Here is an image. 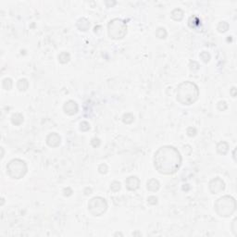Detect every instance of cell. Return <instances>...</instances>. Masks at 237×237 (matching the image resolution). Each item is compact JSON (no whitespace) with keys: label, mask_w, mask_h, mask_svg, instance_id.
Listing matches in <instances>:
<instances>
[{"label":"cell","mask_w":237,"mask_h":237,"mask_svg":"<svg viewBox=\"0 0 237 237\" xmlns=\"http://www.w3.org/2000/svg\"><path fill=\"white\" fill-rule=\"evenodd\" d=\"M154 164L159 173L171 175L179 170L182 164V156L175 147L165 146L155 153Z\"/></svg>","instance_id":"obj_1"},{"label":"cell","mask_w":237,"mask_h":237,"mask_svg":"<svg viewBox=\"0 0 237 237\" xmlns=\"http://www.w3.org/2000/svg\"><path fill=\"white\" fill-rule=\"evenodd\" d=\"M199 96L197 85L192 82L186 81L182 82L177 88V101L183 105L194 104Z\"/></svg>","instance_id":"obj_2"},{"label":"cell","mask_w":237,"mask_h":237,"mask_svg":"<svg viewBox=\"0 0 237 237\" xmlns=\"http://www.w3.org/2000/svg\"><path fill=\"white\" fill-rule=\"evenodd\" d=\"M214 207L219 216L228 218L234 213L236 202L232 196L224 195L217 199V201L214 204Z\"/></svg>","instance_id":"obj_3"},{"label":"cell","mask_w":237,"mask_h":237,"mask_svg":"<svg viewBox=\"0 0 237 237\" xmlns=\"http://www.w3.org/2000/svg\"><path fill=\"white\" fill-rule=\"evenodd\" d=\"M107 32L110 38L115 40L122 39L126 35L127 33L126 22L121 19H114L109 22L107 25Z\"/></svg>","instance_id":"obj_4"},{"label":"cell","mask_w":237,"mask_h":237,"mask_svg":"<svg viewBox=\"0 0 237 237\" xmlns=\"http://www.w3.org/2000/svg\"><path fill=\"white\" fill-rule=\"evenodd\" d=\"M27 172L26 163L19 159H15L10 161L7 165V173L12 179H22Z\"/></svg>","instance_id":"obj_5"},{"label":"cell","mask_w":237,"mask_h":237,"mask_svg":"<svg viewBox=\"0 0 237 237\" xmlns=\"http://www.w3.org/2000/svg\"><path fill=\"white\" fill-rule=\"evenodd\" d=\"M107 209V203L105 198L101 196H95L92 198L88 203V211L94 217L103 215Z\"/></svg>","instance_id":"obj_6"},{"label":"cell","mask_w":237,"mask_h":237,"mask_svg":"<svg viewBox=\"0 0 237 237\" xmlns=\"http://www.w3.org/2000/svg\"><path fill=\"white\" fill-rule=\"evenodd\" d=\"M224 188H225V183L219 177L213 179L209 183V190L212 194H219V193L222 192L224 190Z\"/></svg>","instance_id":"obj_7"},{"label":"cell","mask_w":237,"mask_h":237,"mask_svg":"<svg viewBox=\"0 0 237 237\" xmlns=\"http://www.w3.org/2000/svg\"><path fill=\"white\" fill-rule=\"evenodd\" d=\"M63 109H64V112L70 116H72L74 114H76L78 112V105L75 101L73 100H69L68 102H66L63 106Z\"/></svg>","instance_id":"obj_8"},{"label":"cell","mask_w":237,"mask_h":237,"mask_svg":"<svg viewBox=\"0 0 237 237\" xmlns=\"http://www.w3.org/2000/svg\"><path fill=\"white\" fill-rule=\"evenodd\" d=\"M125 184L128 190L130 191H135L139 188L140 185V180L136 176H130L126 179Z\"/></svg>","instance_id":"obj_9"},{"label":"cell","mask_w":237,"mask_h":237,"mask_svg":"<svg viewBox=\"0 0 237 237\" xmlns=\"http://www.w3.org/2000/svg\"><path fill=\"white\" fill-rule=\"evenodd\" d=\"M60 140H61V138L58 134L52 133L46 137V144L51 147H57L59 146Z\"/></svg>","instance_id":"obj_10"},{"label":"cell","mask_w":237,"mask_h":237,"mask_svg":"<svg viewBox=\"0 0 237 237\" xmlns=\"http://www.w3.org/2000/svg\"><path fill=\"white\" fill-rule=\"evenodd\" d=\"M159 181L156 179H150L147 183V187L150 192H157L159 189Z\"/></svg>","instance_id":"obj_11"},{"label":"cell","mask_w":237,"mask_h":237,"mask_svg":"<svg viewBox=\"0 0 237 237\" xmlns=\"http://www.w3.org/2000/svg\"><path fill=\"white\" fill-rule=\"evenodd\" d=\"M77 27L80 31L85 32L89 29L90 27V22L85 19V18H82L77 22Z\"/></svg>","instance_id":"obj_12"},{"label":"cell","mask_w":237,"mask_h":237,"mask_svg":"<svg viewBox=\"0 0 237 237\" xmlns=\"http://www.w3.org/2000/svg\"><path fill=\"white\" fill-rule=\"evenodd\" d=\"M229 150V146L226 142H220L218 144L217 146V151L218 153H219L220 155H225Z\"/></svg>","instance_id":"obj_13"},{"label":"cell","mask_w":237,"mask_h":237,"mask_svg":"<svg viewBox=\"0 0 237 237\" xmlns=\"http://www.w3.org/2000/svg\"><path fill=\"white\" fill-rule=\"evenodd\" d=\"M11 122L15 125H21L23 123V116L21 113H15L11 117Z\"/></svg>","instance_id":"obj_14"},{"label":"cell","mask_w":237,"mask_h":237,"mask_svg":"<svg viewBox=\"0 0 237 237\" xmlns=\"http://www.w3.org/2000/svg\"><path fill=\"white\" fill-rule=\"evenodd\" d=\"M183 11L181 9H175L174 10H172L171 12V18L174 21H181L183 18Z\"/></svg>","instance_id":"obj_15"},{"label":"cell","mask_w":237,"mask_h":237,"mask_svg":"<svg viewBox=\"0 0 237 237\" xmlns=\"http://www.w3.org/2000/svg\"><path fill=\"white\" fill-rule=\"evenodd\" d=\"M28 86H29V82H28L27 79H21V80H19V82L17 83V87L20 91L27 90Z\"/></svg>","instance_id":"obj_16"},{"label":"cell","mask_w":237,"mask_h":237,"mask_svg":"<svg viewBox=\"0 0 237 237\" xmlns=\"http://www.w3.org/2000/svg\"><path fill=\"white\" fill-rule=\"evenodd\" d=\"M70 59V56L68 52H61L58 55V61L62 64H65V63L69 62Z\"/></svg>","instance_id":"obj_17"},{"label":"cell","mask_w":237,"mask_h":237,"mask_svg":"<svg viewBox=\"0 0 237 237\" xmlns=\"http://www.w3.org/2000/svg\"><path fill=\"white\" fill-rule=\"evenodd\" d=\"M134 120H135V118H134V116H133L131 113H126V114H124L123 117V123H126V124L132 123L134 122Z\"/></svg>","instance_id":"obj_18"},{"label":"cell","mask_w":237,"mask_h":237,"mask_svg":"<svg viewBox=\"0 0 237 237\" xmlns=\"http://www.w3.org/2000/svg\"><path fill=\"white\" fill-rule=\"evenodd\" d=\"M217 29H218V31H219V33H225V32H227L228 29H229V24H228L226 22H221L219 23Z\"/></svg>","instance_id":"obj_19"},{"label":"cell","mask_w":237,"mask_h":237,"mask_svg":"<svg viewBox=\"0 0 237 237\" xmlns=\"http://www.w3.org/2000/svg\"><path fill=\"white\" fill-rule=\"evenodd\" d=\"M2 86L4 89L6 90H10L11 87H12V80L10 79V78H6L3 80V82H2Z\"/></svg>","instance_id":"obj_20"},{"label":"cell","mask_w":237,"mask_h":237,"mask_svg":"<svg viewBox=\"0 0 237 237\" xmlns=\"http://www.w3.org/2000/svg\"><path fill=\"white\" fill-rule=\"evenodd\" d=\"M156 35L157 37H159V39H164L167 36V32L164 28H159L156 32Z\"/></svg>","instance_id":"obj_21"},{"label":"cell","mask_w":237,"mask_h":237,"mask_svg":"<svg viewBox=\"0 0 237 237\" xmlns=\"http://www.w3.org/2000/svg\"><path fill=\"white\" fill-rule=\"evenodd\" d=\"M110 189H111V191H113V192H118V190L121 189V183H118V182H117V181H115V182H113L111 184H110Z\"/></svg>","instance_id":"obj_22"},{"label":"cell","mask_w":237,"mask_h":237,"mask_svg":"<svg viewBox=\"0 0 237 237\" xmlns=\"http://www.w3.org/2000/svg\"><path fill=\"white\" fill-rule=\"evenodd\" d=\"M200 58H201L205 63H207V62H208V61H209V59H210V55H209L207 52L203 51V52L200 54Z\"/></svg>","instance_id":"obj_23"},{"label":"cell","mask_w":237,"mask_h":237,"mask_svg":"<svg viewBox=\"0 0 237 237\" xmlns=\"http://www.w3.org/2000/svg\"><path fill=\"white\" fill-rule=\"evenodd\" d=\"M80 129L82 130V131H83V132H86V131H88L89 129H90V126H89V123H86V122H82L81 124H80Z\"/></svg>","instance_id":"obj_24"},{"label":"cell","mask_w":237,"mask_h":237,"mask_svg":"<svg viewBox=\"0 0 237 237\" xmlns=\"http://www.w3.org/2000/svg\"><path fill=\"white\" fill-rule=\"evenodd\" d=\"M218 108H219V110H221V111L225 110V109L227 108V104H226V102H225V101H219V104H218Z\"/></svg>","instance_id":"obj_25"},{"label":"cell","mask_w":237,"mask_h":237,"mask_svg":"<svg viewBox=\"0 0 237 237\" xmlns=\"http://www.w3.org/2000/svg\"><path fill=\"white\" fill-rule=\"evenodd\" d=\"M147 202L150 204V205H156L158 203V197L154 196V195H151L147 198Z\"/></svg>","instance_id":"obj_26"},{"label":"cell","mask_w":237,"mask_h":237,"mask_svg":"<svg viewBox=\"0 0 237 237\" xmlns=\"http://www.w3.org/2000/svg\"><path fill=\"white\" fill-rule=\"evenodd\" d=\"M98 171H99V172L102 173V174L106 173V171H107V166H106V164H101V165L98 167Z\"/></svg>","instance_id":"obj_27"},{"label":"cell","mask_w":237,"mask_h":237,"mask_svg":"<svg viewBox=\"0 0 237 237\" xmlns=\"http://www.w3.org/2000/svg\"><path fill=\"white\" fill-rule=\"evenodd\" d=\"M187 134H188L189 136H195V134H196V130L195 128H193V127H190L187 130Z\"/></svg>","instance_id":"obj_28"},{"label":"cell","mask_w":237,"mask_h":237,"mask_svg":"<svg viewBox=\"0 0 237 237\" xmlns=\"http://www.w3.org/2000/svg\"><path fill=\"white\" fill-rule=\"evenodd\" d=\"M235 223H236V219H233V221H232V225H235ZM232 231H233V233L236 235V230H235V227H233V228H232Z\"/></svg>","instance_id":"obj_29"},{"label":"cell","mask_w":237,"mask_h":237,"mask_svg":"<svg viewBox=\"0 0 237 237\" xmlns=\"http://www.w3.org/2000/svg\"><path fill=\"white\" fill-rule=\"evenodd\" d=\"M235 91H236V88L235 87H232V89H231V95L233 96V97H235L236 96V94H235Z\"/></svg>","instance_id":"obj_30"}]
</instances>
